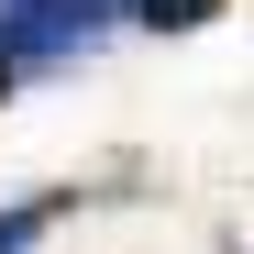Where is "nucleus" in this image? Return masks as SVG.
<instances>
[{"label": "nucleus", "mask_w": 254, "mask_h": 254, "mask_svg": "<svg viewBox=\"0 0 254 254\" xmlns=\"http://www.w3.org/2000/svg\"><path fill=\"white\" fill-rule=\"evenodd\" d=\"M111 22H122V0H0V56L56 66V56H89Z\"/></svg>", "instance_id": "1"}, {"label": "nucleus", "mask_w": 254, "mask_h": 254, "mask_svg": "<svg viewBox=\"0 0 254 254\" xmlns=\"http://www.w3.org/2000/svg\"><path fill=\"white\" fill-rule=\"evenodd\" d=\"M66 210H77V188H33V199H11V210H0V254H33Z\"/></svg>", "instance_id": "2"}, {"label": "nucleus", "mask_w": 254, "mask_h": 254, "mask_svg": "<svg viewBox=\"0 0 254 254\" xmlns=\"http://www.w3.org/2000/svg\"><path fill=\"white\" fill-rule=\"evenodd\" d=\"M221 11H232V0H122V22H144V33H199Z\"/></svg>", "instance_id": "3"}, {"label": "nucleus", "mask_w": 254, "mask_h": 254, "mask_svg": "<svg viewBox=\"0 0 254 254\" xmlns=\"http://www.w3.org/2000/svg\"><path fill=\"white\" fill-rule=\"evenodd\" d=\"M0 89H11V56H0Z\"/></svg>", "instance_id": "4"}]
</instances>
